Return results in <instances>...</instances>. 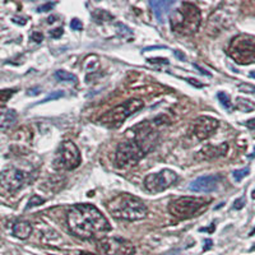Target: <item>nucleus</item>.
<instances>
[{"label":"nucleus","mask_w":255,"mask_h":255,"mask_svg":"<svg viewBox=\"0 0 255 255\" xmlns=\"http://www.w3.org/2000/svg\"><path fill=\"white\" fill-rule=\"evenodd\" d=\"M47 22H49V23H52V22H55V17H50L49 19H47Z\"/></svg>","instance_id":"obj_39"},{"label":"nucleus","mask_w":255,"mask_h":255,"mask_svg":"<svg viewBox=\"0 0 255 255\" xmlns=\"http://www.w3.org/2000/svg\"><path fill=\"white\" fill-rule=\"evenodd\" d=\"M254 250H255V245L252 248V249H250V252H254Z\"/></svg>","instance_id":"obj_44"},{"label":"nucleus","mask_w":255,"mask_h":255,"mask_svg":"<svg viewBox=\"0 0 255 255\" xmlns=\"http://www.w3.org/2000/svg\"><path fill=\"white\" fill-rule=\"evenodd\" d=\"M175 55H176L179 59H181V60H185V56H184L180 51H175Z\"/></svg>","instance_id":"obj_36"},{"label":"nucleus","mask_w":255,"mask_h":255,"mask_svg":"<svg viewBox=\"0 0 255 255\" xmlns=\"http://www.w3.org/2000/svg\"><path fill=\"white\" fill-rule=\"evenodd\" d=\"M64 29L63 28H56V29H52V31H50V36L54 38H59L61 35H63Z\"/></svg>","instance_id":"obj_29"},{"label":"nucleus","mask_w":255,"mask_h":255,"mask_svg":"<svg viewBox=\"0 0 255 255\" xmlns=\"http://www.w3.org/2000/svg\"><path fill=\"white\" fill-rule=\"evenodd\" d=\"M186 82H189V83L193 84V86H195V87H198V88L203 87V84L198 83V81H195V79H193V78H188L186 79Z\"/></svg>","instance_id":"obj_33"},{"label":"nucleus","mask_w":255,"mask_h":255,"mask_svg":"<svg viewBox=\"0 0 255 255\" xmlns=\"http://www.w3.org/2000/svg\"><path fill=\"white\" fill-rule=\"evenodd\" d=\"M253 198H254V199H255V190H254V193H253Z\"/></svg>","instance_id":"obj_45"},{"label":"nucleus","mask_w":255,"mask_h":255,"mask_svg":"<svg viewBox=\"0 0 255 255\" xmlns=\"http://www.w3.org/2000/svg\"><path fill=\"white\" fill-rule=\"evenodd\" d=\"M208 203L209 200L204 198L181 197L170 202L168 212L179 220H189L206 211Z\"/></svg>","instance_id":"obj_4"},{"label":"nucleus","mask_w":255,"mask_h":255,"mask_svg":"<svg viewBox=\"0 0 255 255\" xmlns=\"http://www.w3.org/2000/svg\"><path fill=\"white\" fill-rule=\"evenodd\" d=\"M143 105L144 104H143L142 100L138 99H131L127 102H123L122 105L111 109L105 115H102L99 119V123L108 128L120 127L125 119H128L136 111H139L143 108Z\"/></svg>","instance_id":"obj_5"},{"label":"nucleus","mask_w":255,"mask_h":255,"mask_svg":"<svg viewBox=\"0 0 255 255\" xmlns=\"http://www.w3.org/2000/svg\"><path fill=\"white\" fill-rule=\"evenodd\" d=\"M221 181L220 175H208V176H202L199 179L191 181L189 185V189L191 191H197V193H211L216 190L218 186V183Z\"/></svg>","instance_id":"obj_13"},{"label":"nucleus","mask_w":255,"mask_h":255,"mask_svg":"<svg viewBox=\"0 0 255 255\" xmlns=\"http://www.w3.org/2000/svg\"><path fill=\"white\" fill-rule=\"evenodd\" d=\"M193 65H194L195 69L199 70L200 74H203V76H207V77H211V73H208L206 69H203V68H200L199 65H198V64H193Z\"/></svg>","instance_id":"obj_32"},{"label":"nucleus","mask_w":255,"mask_h":255,"mask_svg":"<svg viewBox=\"0 0 255 255\" xmlns=\"http://www.w3.org/2000/svg\"><path fill=\"white\" fill-rule=\"evenodd\" d=\"M24 180H26V174L19 170H8L0 175V184L9 191H15L23 185Z\"/></svg>","instance_id":"obj_12"},{"label":"nucleus","mask_w":255,"mask_h":255,"mask_svg":"<svg viewBox=\"0 0 255 255\" xmlns=\"http://www.w3.org/2000/svg\"><path fill=\"white\" fill-rule=\"evenodd\" d=\"M239 90L241 92H248V93H255V87H252V86H248V84H241Z\"/></svg>","instance_id":"obj_27"},{"label":"nucleus","mask_w":255,"mask_h":255,"mask_svg":"<svg viewBox=\"0 0 255 255\" xmlns=\"http://www.w3.org/2000/svg\"><path fill=\"white\" fill-rule=\"evenodd\" d=\"M44 203H45L44 198L38 197V195H33V197H32L31 199L28 200V204H27V209L32 208V207L41 206V204H44Z\"/></svg>","instance_id":"obj_23"},{"label":"nucleus","mask_w":255,"mask_h":255,"mask_svg":"<svg viewBox=\"0 0 255 255\" xmlns=\"http://www.w3.org/2000/svg\"><path fill=\"white\" fill-rule=\"evenodd\" d=\"M63 96H64L63 91H56V92H52L51 95L47 96L46 99H44L42 101H40V104H45V102H49V101H51V100H58V99H60V97H63Z\"/></svg>","instance_id":"obj_24"},{"label":"nucleus","mask_w":255,"mask_h":255,"mask_svg":"<svg viewBox=\"0 0 255 255\" xmlns=\"http://www.w3.org/2000/svg\"><path fill=\"white\" fill-rule=\"evenodd\" d=\"M42 38H44L42 33H40V32H33V35H32V40L36 41V42H41V41H42Z\"/></svg>","instance_id":"obj_31"},{"label":"nucleus","mask_w":255,"mask_h":255,"mask_svg":"<svg viewBox=\"0 0 255 255\" xmlns=\"http://www.w3.org/2000/svg\"><path fill=\"white\" fill-rule=\"evenodd\" d=\"M55 167L60 170H73L81 163V153L76 144L70 140L61 143L60 148L56 152Z\"/></svg>","instance_id":"obj_8"},{"label":"nucleus","mask_w":255,"mask_h":255,"mask_svg":"<svg viewBox=\"0 0 255 255\" xmlns=\"http://www.w3.org/2000/svg\"><path fill=\"white\" fill-rule=\"evenodd\" d=\"M202 22L200 10L191 3H181L170 15L171 28L180 35H193Z\"/></svg>","instance_id":"obj_3"},{"label":"nucleus","mask_w":255,"mask_h":255,"mask_svg":"<svg viewBox=\"0 0 255 255\" xmlns=\"http://www.w3.org/2000/svg\"><path fill=\"white\" fill-rule=\"evenodd\" d=\"M217 97L220 100L221 105H222L223 108L226 109V110L231 111L232 110V104H231V99H230V96L225 92H218Z\"/></svg>","instance_id":"obj_20"},{"label":"nucleus","mask_w":255,"mask_h":255,"mask_svg":"<svg viewBox=\"0 0 255 255\" xmlns=\"http://www.w3.org/2000/svg\"><path fill=\"white\" fill-rule=\"evenodd\" d=\"M149 4H151L154 15L157 17L159 23H162L163 20H165V14L170 10L172 5H175V1H172V0H163V1H151Z\"/></svg>","instance_id":"obj_15"},{"label":"nucleus","mask_w":255,"mask_h":255,"mask_svg":"<svg viewBox=\"0 0 255 255\" xmlns=\"http://www.w3.org/2000/svg\"><path fill=\"white\" fill-rule=\"evenodd\" d=\"M250 77H252V78H254V79H255V70H254V72L250 73Z\"/></svg>","instance_id":"obj_40"},{"label":"nucleus","mask_w":255,"mask_h":255,"mask_svg":"<svg viewBox=\"0 0 255 255\" xmlns=\"http://www.w3.org/2000/svg\"><path fill=\"white\" fill-rule=\"evenodd\" d=\"M218 125H220V122L217 119H213V118H209V116H200L194 122L193 133H194L198 139H207L217 129Z\"/></svg>","instance_id":"obj_11"},{"label":"nucleus","mask_w":255,"mask_h":255,"mask_svg":"<svg viewBox=\"0 0 255 255\" xmlns=\"http://www.w3.org/2000/svg\"><path fill=\"white\" fill-rule=\"evenodd\" d=\"M145 152L135 140H127L118 145L116 149V163L122 168L136 165L144 157Z\"/></svg>","instance_id":"obj_7"},{"label":"nucleus","mask_w":255,"mask_h":255,"mask_svg":"<svg viewBox=\"0 0 255 255\" xmlns=\"http://www.w3.org/2000/svg\"><path fill=\"white\" fill-rule=\"evenodd\" d=\"M31 232L32 226L28 222H17L14 226H13V235L18 239H22V240L29 238Z\"/></svg>","instance_id":"obj_17"},{"label":"nucleus","mask_w":255,"mask_h":255,"mask_svg":"<svg viewBox=\"0 0 255 255\" xmlns=\"http://www.w3.org/2000/svg\"><path fill=\"white\" fill-rule=\"evenodd\" d=\"M213 230H215V225H213V223H212L211 229H200V231H207V232H212V231H213Z\"/></svg>","instance_id":"obj_37"},{"label":"nucleus","mask_w":255,"mask_h":255,"mask_svg":"<svg viewBox=\"0 0 255 255\" xmlns=\"http://www.w3.org/2000/svg\"><path fill=\"white\" fill-rule=\"evenodd\" d=\"M68 227L73 235L81 239L101 238L110 231V223L92 204H77L67 216Z\"/></svg>","instance_id":"obj_1"},{"label":"nucleus","mask_w":255,"mask_h":255,"mask_svg":"<svg viewBox=\"0 0 255 255\" xmlns=\"http://www.w3.org/2000/svg\"><path fill=\"white\" fill-rule=\"evenodd\" d=\"M148 61L152 64H165V65H167L168 64V60L167 59H148Z\"/></svg>","instance_id":"obj_30"},{"label":"nucleus","mask_w":255,"mask_h":255,"mask_svg":"<svg viewBox=\"0 0 255 255\" xmlns=\"http://www.w3.org/2000/svg\"><path fill=\"white\" fill-rule=\"evenodd\" d=\"M227 151H229V144L227 143H221L220 145H206L199 152V157L203 159L216 158V157L225 156Z\"/></svg>","instance_id":"obj_14"},{"label":"nucleus","mask_w":255,"mask_h":255,"mask_svg":"<svg viewBox=\"0 0 255 255\" xmlns=\"http://www.w3.org/2000/svg\"><path fill=\"white\" fill-rule=\"evenodd\" d=\"M15 93V90H0V106L5 105Z\"/></svg>","instance_id":"obj_21"},{"label":"nucleus","mask_w":255,"mask_h":255,"mask_svg":"<svg viewBox=\"0 0 255 255\" xmlns=\"http://www.w3.org/2000/svg\"><path fill=\"white\" fill-rule=\"evenodd\" d=\"M253 157H255V149H254V152H253V154H250L249 158H253Z\"/></svg>","instance_id":"obj_42"},{"label":"nucleus","mask_w":255,"mask_h":255,"mask_svg":"<svg viewBox=\"0 0 255 255\" xmlns=\"http://www.w3.org/2000/svg\"><path fill=\"white\" fill-rule=\"evenodd\" d=\"M250 170L249 168H241V170H236V171L232 172V176H234V179L236 180V181H241V180L244 179V177H247L248 175H249Z\"/></svg>","instance_id":"obj_22"},{"label":"nucleus","mask_w":255,"mask_h":255,"mask_svg":"<svg viewBox=\"0 0 255 255\" xmlns=\"http://www.w3.org/2000/svg\"><path fill=\"white\" fill-rule=\"evenodd\" d=\"M245 206V198H239L238 200H235V203H234V209H241L244 208Z\"/></svg>","instance_id":"obj_28"},{"label":"nucleus","mask_w":255,"mask_h":255,"mask_svg":"<svg viewBox=\"0 0 255 255\" xmlns=\"http://www.w3.org/2000/svg\"><path fill=\"white\" fill-rule=\"evenodd\" d=\"M17 123V113L14 110L0 111V128L6 129Z\"/></svg>","instance_id":"obj_16"},{"label":"nucleus","mask_w":255,"mask_h":255,"mask_svg":"<svg viewBox=\"0 0 255 255\" xmlns=\"http://www.w3.org/2000/svg\"><path fill=\"white\" fill-rule=\"evenodd\" d=\"M236 108L240 111H243V113H250V111L255 110V104L253 101H250V100L239 97L236 100Z\"/></svg>","instance_id":"obj_18"},{"label":"nucleus","mask_w":255,"mask_h":255,"mask_svg":"<svg viewBox=\"0 0 255 255\" xmlns=\"http://www.w3.org/2000/svg\"><path fill=\"white\" fill-rule=\"evenodd\" d=\"M70 27H72V29H74V31H81V29L83 28V24H82V22L78 18H74V19L72 20V23H70Z\"/></svg>","instance_id":"obj_25"},{"label":"nucleus","mask_w":255,"mask_h":255,"mask_svg":"<svg viewBox=\"0 0 255 255\" xmlns=\"http://www.w3.org/2000/svg\"><path fill=\"white\" fill-rule=\"evenodd\" d=\"M108 209L115 218L127 221H139L145 218L148 209L139 198L130 194H120L108 203Z\"/></svg>","instance_id":"obj_2"},{"label":"nucleus","mask_w":255,"mask_h":255,"mask_svg":"<svg viewBox=\"0 0 255 255\" xmlns=\"http://www.w3.org/2000/svg\"><path fill=\"white\" fill-rule=\"evenodd\" d=\"M245 125H247L249 129H253V130H255V118H254V119H252V120H248V122L245 123Z\"/></svg>","instance_id":"obj_34"},{"label":"nucleus","mask_w":255,"mask_h":255,"mask_svg":"<svg viewBox=\"0 0 255 255\" xmlns=\"http://www.w3.org/2000/svg\"><path fill=\"white\" fill-rule=\"evenodd\" d=\"M229 55L239 64L255 63V38L248 35H239L231 41Z\"/></svg>","instance_id":"obj_6"},{"label":"nucleus","mask_w":255,"mask_h":255,"mask_svg":"<svg viewBox=\"0 0 255 255\" xmlns=\"http://www.w3.org/2000/svg\"><path fill=\"white\" fill-rule=\"evenodd\" d=\"M204 244H206V245H204L203 250H208V249H211L212 244H213V243H212V240H209V239H208V240L204 241Z\"/></svg>","instance_id":"obj_35"},{"label":"nucleus","mask_w":255,"mask_h":255,"mask_svg":"<svg viewBox=\"0 0 255 255\" xmlns=\"http://www.w3.org/2000/svg\"><path fill=\"white\" fill-rule=\"evenodd\" d=\"M81 255H93V254H90V253H82Z\"/></svg>","instance_id":"obj_43"},{"label":"nucleus","mask_w":255,"mask_h":255,"mask_svg":"<svg viewBox=\"0 0 255 255\" xmlns=\"http://www.w3.org/2000/svg\"><path fill=\"white\" fill-rule=\"evenodd\" d=\"M175 253H176V252H174V253H171V254H167V255H174V254H175Z\"/></svg>","instance_id":"obj_46"},{"label":"nucleus","mask_w":255,"mask_h":255,"mask_svg":"<svg viewBox=\"0 0 255 255\" xmlns=\"http://www.w3.org/2000/svg\"><path fill=\"white\" fill-rule=\"evenodd\" d=\"M55 6V3H46L44 4V5H41L38 6L37 10L38 12H49V10H51L52 8Z\"/></svg>","instance_id":"obj_26"},{"label":"nucleus","mask_w":255,"mask_h":255,"mask_svg":"<svg viewBox=\"0 0 255 255\" xmlns=\"http://www.w3.org/2000/svg\"><path fill=\"white\" fill-rule=\"evenodd\" d=\"M253 235H255V229H254V230H253V231H252V232H250V234H249V236H253Z\"/></svg>","instance_id":"obj_41"},{"label":"nucleus","mask_w":255,"mask_h":255,"mask_svg":"<svg viewBox=\"0 0 255 255\" xmlns=\"http://www.w3.org/2000/svg\"><path fill=\"white\" fill-rule=\"evenodd\" d=\"M55 77L59 79V81L63 82H70V83H76L77 77L74 74L69 72H65V70H58L55 73Z\"/></svg>","instance_id":"obj_19"},{"label":"nucleus","mask_w":255,"mask_h":255,"mask_svg":"<svg viewBox=\"0 0 255 255\" xmlns=\"http://www.w3.org/2000/svg\"><path fill=\"white\" fill-rule=\"evenodd\" d=\"M154 49H163V46H151L144 49V51H149V50H154Z\"/></svg>","instance_id":"obj_38"},{"label":"nucleus","mask_w":255,"mask_h":255,"mask_svg":"<svg viewBox=\"0 0 255 255\" xmlns=\"http://www.w3.org/2000/svg\"><path fill=\"white\" fill-rule=\"evenodd\" d=\"M177 179L179 177H177L176 172L166 168V170H162L157 174L148 175L144 179V186L151 193H161V191L174 185Z\"/></svg>","instance_id":"obj_9"},{"label":"nucleus","mask_w":255,"mask_h":255,"mask_svg":"<svg viewBox=\"0 0 255 255\" xmlns=\"http://www.w3.org/2000/svg\"><path fill=\"white\" fill-rule=\"evenodd\" d=\"M99 249L106 255H133L135 247L122 238H105L100 240Z\"/></svg>","instance_id":"obj_10"}]
</instances>
